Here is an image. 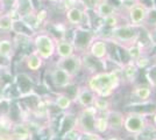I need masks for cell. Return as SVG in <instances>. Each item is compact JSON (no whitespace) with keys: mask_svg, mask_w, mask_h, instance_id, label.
I'll return each instance as SVG.
<instances>
[{"mask_svg":"<svg viewBox=\"0 0 156 140\" xmlns=\"http://www.w3.org/2000/svg\"><path fill=\"white\" fill-rule=\"evenodd\" d=\"M122 82L120 68L112 70H101L91 74L85 85L100 97L111 98Z\"/></svg>","mask_w":156,"mask_h":140,"instance_id":"cell-1","label":"cell"},{"mask_svg":"<svg viewBox=\"0 0 156 140\" xmlns=\"http://www.w3.org/2000/svg\"><path fill=\"white\" fill-rule=\"evenodd\" d=\"M141 28L142 27L139 28V27L130 26L129 23H121L111 29L108 38H103V39H106L108 42L115 43L117 46L120 47L134 45L140 38Z\"/></svg>","mask_w":156,"mask_h":140,"instance_id":"cell-2","label":"cell"},{"mask_svg":"<svg viewBox=\"0 0 156 140\" xmlns=\"http://www.w3.org/2000/svg\"><path fill=\"white\" fill-rule=\"evenodd\" d=\"M151 7L146 5L141 0L133 2L128 9L126 11V18H127V23L134 27H144L148 22L151 13Z\"/></svg>","mask_w":156,"mask_h":140,"instance_id":"cell-3","label":"cell"},{"mask_svg":"<svg viewBox=\"0 0 156 140\" xmlns=\"http://www.w3.org/2000/svg\"><path fill=\"white\" fill-rule=\"evenodd\" d=\"M150 125L149 117L135 112H126L124 118V131L130 135H136Z\"/></svg>","mask_w":156,"mask_h":140,"instance_id":"cell-4","label":"cell"},{"mask_svg":"<svg viewBox=\"0 0 156 140\" xmlns=\"http://www.w3.org/2000/svg\"><path fill=\"white\" fill-rule=\"evenodd\" d=\"M98 38L97 32L86 27H77L72 35L71 43L75 47V50L86 52L91 43Z\"/></svg>","mask_w":156,"mask_h":140,"instance_id":"cell-5","label":"cell"},{"mask_svg":"<svg viewBox=\"0 0 156 140\" xmlns=\"http://www.w3.org/2000/svg\"><path fill=\"white\" fill-rule=\"evenodd\" d=\"M34 43H35L36 53L39 54L43 60L51 59L56 53V40L48 34L36 35Z\"/></svg>","mask_w":156,"mask_h":140,"instance_id":"cell-6","label":"cell"},{"mask_svg":"<svg viewBox=\"0 0 156 140\" xmlns=\"http://www.w3.org/2000/svg\"><path fill=\"white\" fill-rule=\"evenodd\" d=\"M98 111L93 106L83 107L77 116V130L79 132H94V119Z\"/></svg>","mask_w":156,"mask_h":140,"instance_id":"cell-7","label":"cell"},{"mask_svg":"<svg viewBox=\"0 0 156 140\" xmlns=\"http://www.w3.org/2000/svg\"><path fill=\"white\" fill-rule=\"evenodd\" d=\"M83 64H84V61L82 59V56L77 55V54L72 55L70 57L58 59V61L56 62V66L57 67L62 68L69 75H71L73 78L80 73V70L83 68Z\"/></svg>","mask_w":156,"mask_h":140,"instance_id":"cell-8","label":"cell"},{"mask_svg":"<svg viewBox=\"0 0 156 140\" xmlns=\"http://www.w3.org/2000/svg\"><path fill=\"white\" fill-rule=\"evenodd\" d=\"M50 80L54 87L59 89H68L73 84V77L57 66L50 70Z\"/></svg>","mask_w":156,"mask_h":140,"instance_id":"cell-9","label":"cell"},{"mask_svg":"<svg viewBox=\"0 0 156 140\" xmlns=\"http://www.w3.org/2000/svg\"><path fill=\"white\" fill-rule=\"evenodd\" d=\"M96 93L91 91L86 85H82L76 89V93L73 96L72 100L76 102L79 106L82 107H89L93 106V102L96 99Z\"/></svg>","mask_w":156,"mask_h":140,"instance_id":"cell-10","label":"cell"},{"mask_svg":"<svg viewBox=\"0 0 156 140\" xmlns=\"http://www.w3.org/2000/svg\"><path fill=\"white\" fill-rule=\"evenodd\" d=\"M87 54L98 61H104L108 56V42L103 38H97L87 49Z\"/></svg>","mask_w":156,"mask_h":140,"instance_id":"cell-11","label":"cell"},{"mask_svg":"<svg viewBox=\"0 0 156 140\" xmlns=\"http://www.w3.org/2000/svg\"><path fill=\"white\" fill-rule=\"evenodd\" d=\"M106 118H107V124H108V132L119 133L124 131V112L111 109L108 112H106Z\"/></svg>","mask_w":156,"mask_h":140,"instance_id":"cell-12","label":"cell"},{"mask_svg":"<svg viewBox=\"0 0 156 140\" xmlns=\"http://www.w3.org/2000/svg\"><path fill=\"white\" fill-rule=\"evenodd\" d=\"M127 107V112H135V113L144 114L147 117H151V114L156 111V102L153 99L147 102H134L130 103Z\"/></svg>","mask_w":156,"mask_h":140,"instance_id":"cell-13","label":"cell"},{"mask_svg":"<svg viewBox=\"0 0 156 140\" xmlns=\"http://www.w3.org/2000/svg\"><path fill=\"white\" fill-rule=\"evenodd\" d=\"M85 16H86V11H84L80 6H73L69 9H66L65 13V19L68 25L72 27H83Z\"/></svg>","mask_w":156,"mask_h":140,"instance_id":"cell-14","label":"cell"},{"mask_svg":"<svg viewBox=\"0 0 156 140\" xmlns=\"http://www.w3.org/2000/svg\"><path fill=\"white\" fill-rule=\"evenodd\" d=\"M120 73H121V78L125 81L126 83H134L137 77L139 74V69L135 66L134 61L128 60L125 63H122V66L120 67Z\"/></svg>","mask_w":156,"mask_h":140,"instance_id":"cell-15","label":"cell"},{"mask_svg":"<svg viewBox=\"0 0 156 140\" xmlns=\"http://www.w3.org/2000/svg\"><path fill=\"white\" fill-rule=\"evenodd\" d=\"M154 90L151 89L150 85H148L147 83L144 84H135L134 87L132 88V97H134L137 102H147L150 100L153 97Z\"/></svg>","mask_w":156,"mask_h":140,"instance_id":"cell-16","label":"cell"},{"mask_svg":"<svg viewBox=\"0 0 156 140\" xmlns=\"http://www.w3.org/2000/svg\"><path fill=\"white\" fill-rule=\"evenodd\" d=\"M73 130H77V116H75L73 113H65L59 120V137H63L64 134Z\"/></svg>","mask_w":156,"mask_h":140,"instance_id":"cell-17","label":"cell"},{"mask_svg":"<svg viewBox=\"0 0 156 140\" xmlns=\"http://www.w3.org/2000/svg\"><path fill=\"white\" fill-rule=\"evenodd\" d=\"M15 89L21 96H29L33 93V82L26 74H19L15 78Z\"/></svg>","mask_w":156,"mask_h":140,"instance_id":"cell-18","label":"cell"},{"mask_svg":"<svg viewBox=\"0 0 156 140\" xmlns=\"http://www.w3.org/2000/svg\"><path fill=\"white\" fill-rule=\"evenodd\" d=\"M59 59H65L70 57L76 54L75 47L71 43V41L68 39H59L56 40V53Z\"/></svg>","mask_w":156,"mask_h":140,"instance_id":"cell-19","label":"cell"},{"mask_svg":"<svg viewBox=\"0 0 156 140\" xmlns=\"http://www.w3.org/2000/svg\"><path fill=\"white\" fill-rule=\"evenodd\" d=\"M118 12H119L118 7L114 4L110 2L108 0H103L97 6V8L93 11V13L96 14V16H98L99 19H105V18L113 15Z\"/></svg>","mask_w":156,"mask_h":140,"instance_id":"cell-20","label":"cell"},{"mask_svg":"<svg viewBox=\"0 0 156 140\" xmlns=\"http://www.w3.org/2000/svg\"><path fill=\"white\" fill-rule=\"evenodd\" d=\"M9 137L13 140H28L32 137L30 128L25 123H15L12 125Z\"/></svg>","mask_w":156,"mask_h":140,"instance_id":"cell-21","label":"cell"},{"mask_svg":"<svg viewBox=\"0 0 156 140\" xmlns=\"http://www.w3.org/2000/svg\"><path fill=\"white\" fill-rule=\"evenodd\" d=\"M12 31L14 33L19 34L21 36L25 38H30L34 35V29L30 28L29 26H27L23 21H21L20 19L18 20H13V25H12Z\"/></svg>","mask_w":156,"mask_h":140,"instance_id":"cell-22","label":"cell"},{"mask_svg":"<svg viewBox=\"0 0 156 140\" xmlns=\"http://www.w3.org/2000/svg\"><path fill=\"white\" fill-rule=\"evenodd\" d=\"M94 132L100 134L103 137V134L108 132V124H107V118H106V113H99L98 112L97 117L94 119Z\"/></svg>","mask_w":156,"mask_h":140,"instance_id":"cell-23","label":"cell"},{"mask_svg":"<svg viewBox=\"0 0 156 140\" xmlns=\"http://www.w3.org/2000/svg\"><path fill=\"white\" fill-rule=\"evenodd\" d=\"M72 104H73V100L69 95H66V93H57L56 95L55 105L57 109L62 110V111H68L71 109Z\"/></svg>","mask_w":156,"mask_h":140,"instance_id":"cell-24","label":"cell"},{"mask_svg":"<svg viewBox=\"0 0 156 140\" xmlns=\"http://www.w3.org/2000/svg\"><path fill=\"white\" fill-rule=\"evenodd\" d=\"M93 107L97 110L99 113H106L108 112L112 107V100L111 98L96 96V99L93 102Z\"/></svg>","mask_w":156,"mask_h":140,"instance_id":"cell-25","label":"cell"},{"mask_svg":"<svg viewBox=\"0 0 156 140\" xmlns=\"http://www.w3.org/2000/svg\"><path fill=\"white\" fill-rule=\"evenodd\" d=\"M121 48L126 50L127 56H128V60H132V61L137 60L140 56H142L143 54H147V52L143 49L142 47L139 46L137 43L129 45V46H126V47H121Z\"/></svg>","mask_w":156,"mask_h":140,"instance_id":"cell-26","label":"cell"},{"mask_svg":"<svg viewBox=\"0 0 156 140\" xmlns=\"http://www.w3.org/2000/svg\"><path fill=\"white\" fill-rule=\"evenodd\" d=\"M42 62H43V59L36 52H34V53L29 54L27 57V67L33 71H36L42 67Z\"/></svg>","mask_w":156,"mask_h":140,"instance_id":"cell-27","label":"cell"},{"mask_svg":"<svg viewBox=\"0 0 156 140\" xmlns=\"http://www.w3.org/2000/svg\"><path fill=\"white\" fill-rule=\"evenodd\" d=\"M121 18H122V14L120 13V12H118V13L113 14V15H110V16H107V18H105V19H100V20L103 21L101 26L108 27L111 31L112 28L121 25Z\"/></svg>","mask_w":156,"mask_h":140,"instance_id":"cell-28","label":"cell"},{"mask_svg":"<svg viewBox=\"0 0 156 140\" xmlns=\"http://www.w3.org/2000/svg\"><path fill=\"white\" fill-rule=\"evenodd\" d=\"M144 75H146L147 84L150 85L153 90H156V64L155 63H151L149 67L144 69Z\"/></svg>","mask_w":156,"mask_h":140,"instance_id":"cell-29","label":"cell"},{"mask_svg":"<svg viewBox=\"0 0 156 140\" xmlns=\"http://www.w3.org/2000/svg\"><path fill=\"white\" fill-rule=\"evenodd\" d=\"M101 1L103 0H77V4L86 12H89V11L93 12Z\"/></svg>","mask_w":156,"mask_h":140,"instance_id":"cell-30","label":"cell"},{"mask_svg":"<svg viewBox=\"0 0 156 140\" xmlns=\"http://www.w3.org/2000/svg\"><path fill=\"white\" fill-rule=\"evenodd\" d=\"M12 25H13V19L11 14H5L0 16V31L2 32H9L12 31Z\"/></svg>","mask_w":156,"mask_h":140,"instance_id":"cell-31","label":"cell"},{"mask_svg":"<svg viewBox=\"0 0 156 140\" xmlns=\"http://www.w3.org/2000/svg\"><path fill=\"white\" fill-rule=\"evenodd\" d=\"M13 50V45H12V41L4 39V40H0V55H4V56H11Z\"/></svg>","mask_w":156,"mask_h":140,"instance_id":"cell-32","label":"cell"},{"mask_svg":"<svg viewBox=\"0 0 156 140\" xmlns=\"http://www.w3.org/2000/svg\"><path fill=\"white\" fill-rule=\"evenodd\" d=\"M134 63H135V66L137 67L139 70H140V69L144 70L146 68H148L150 64H151V59H150L147 54H143L142 56H140L137 60L134 61Z\"/></svg>","mask_w":156,"mask_h":140,"instance_id":"cell-33","label":"cell"},{"mask_svg":"<svg viewBox=\"0 0 156 140\" xmlns=\"http://www.w3.org/2000/svg\"><path fill=\"white\" fill-rule=\"evenodd\" d=\"M148 36H149V40L151 46H156V22L151 26L149 31H148Z\"/></svg>","mask_w":156,"mask_h":140,"instance_id":"cell-34","label":"cell"},{"mask_svg":"<svg viewBox=\"0 0 156 140\" xmlns=\"http://www.w3.org/2000/svg\"><path fill=\"white\" fill-rule=\"evenodd\" d=\"M1 1L4 2V5H5L6 7H11V8H12V7H13V5H14V1H15V0H1Z\"/></svg>","mask_w":156,"mask_h":140,"instance_id":"cell-35","label":"cell"},{"mask_svg":"<svg viewBox=\"0 0 156 140\" xmlns=\"http://www.w3.org/2000/svg\"><path fill=\"white\" fill-rule=\"evenodd\" d=\"M103 140H124L121 137H119V135H110V137H107L106 139H103Z\"/></svg>","mask_w":156,"mask_h":140,"instance_id":"cell-36","label":"cell"},{"mask_svg":"<svg viewBox=\"0 0 156 140\" xmlns=\"http://www.w3.org/2000/svg\"><path fill=\"white\" fill-rule=\"evenodd\" d=\"M151 125L156 128V111L151 114Z\"/></svg>","mask_w":156,"mask_h":140,"instance_id":"cell-37","label":"cell"},{"mask_svg":"<svg viewBox=\"0 0 156 140\" xmlns=\"http://www.w3.org/2000/svg\"><path fill=\"white\" fill-rule=\"evenodd\" d=\"M0 140H12V138L7 134H0Z\"/></svg>","mask_w":156,"mask_h":140,"instance_id":"cell-38","label":"cell"},{"mask_svg":"<svg viewBox=\"0 0 156 140\" xmlns=\"http://www.w3.org/2000/svg\"><path fill=\"white\" fill-rule=\"evenodd\" d=\"M120 2H127V4H133L135 1H139V0H119Z\"/></svg>","mask_w":156,"mask_h":140,"instance_id":"cell-39","label":"cell"},{"mask_svg":"<svg viewBox=\"0 0 156 140\" xmlns=\"http://www.w3.org/2000/svg\"><path fill=\"white\" fill-rule=\"evenodd\" d=\"M151 9L156 11V0H151Z\"/></svg>","mask_w":156,"mask_h":140,"instance_id":"cell-40","label":"cell"},{"mask_svg":"<svg viewBox=\"0 0 156 140\" xmlns=\"http://www.w3.org/2000/svg\"><path fill=\"white\" fill-rule=\"evenodd\" d=\"M2 99H5L4 98V92H2V88H0V102Z\"/></svg>","mask_w":156,"mask_h":140,"instance_id":"cell-41","label":"cell"},{"mask_svg":"<svg viewBox=\"0 0 156 140\" xmlns=\"http://www.w3.org/2000/svg\"><path fill=\"white\" fill-rule=\"evenodd\" d=\"M49 2H52V4H56V2H61V0H48Z\"/></svg>","mask_w":156,"mask_h":140,"instance_id":"cell-42","label":"cell"},{"mask_svg":"<svg viewBox=\"0 0 156 140\" xmlns=\"http://www.w3.org/2000/svg\"><path fill=\"white\" fill-rule=\"evenodd\" d=\"M154 63H155V64H156V55H155V56H154Z\"/></svg>","mask_w":156,"mask_h":140,"instance_id":"cell-43","label":"cell"},{"mask_svg":"<svg viewBox=\"0 0 156 140\" xmlns=\"http://www.w3.org/2000/svg\"><path fill=\"white\" fill-rule=\"evenodd\" d=\"M0 16H1V14H0Z\"/></svg>","mask_w":156,"mask_h":140,"instance_id":"cell-44","label":"cell"}]
</instances>
